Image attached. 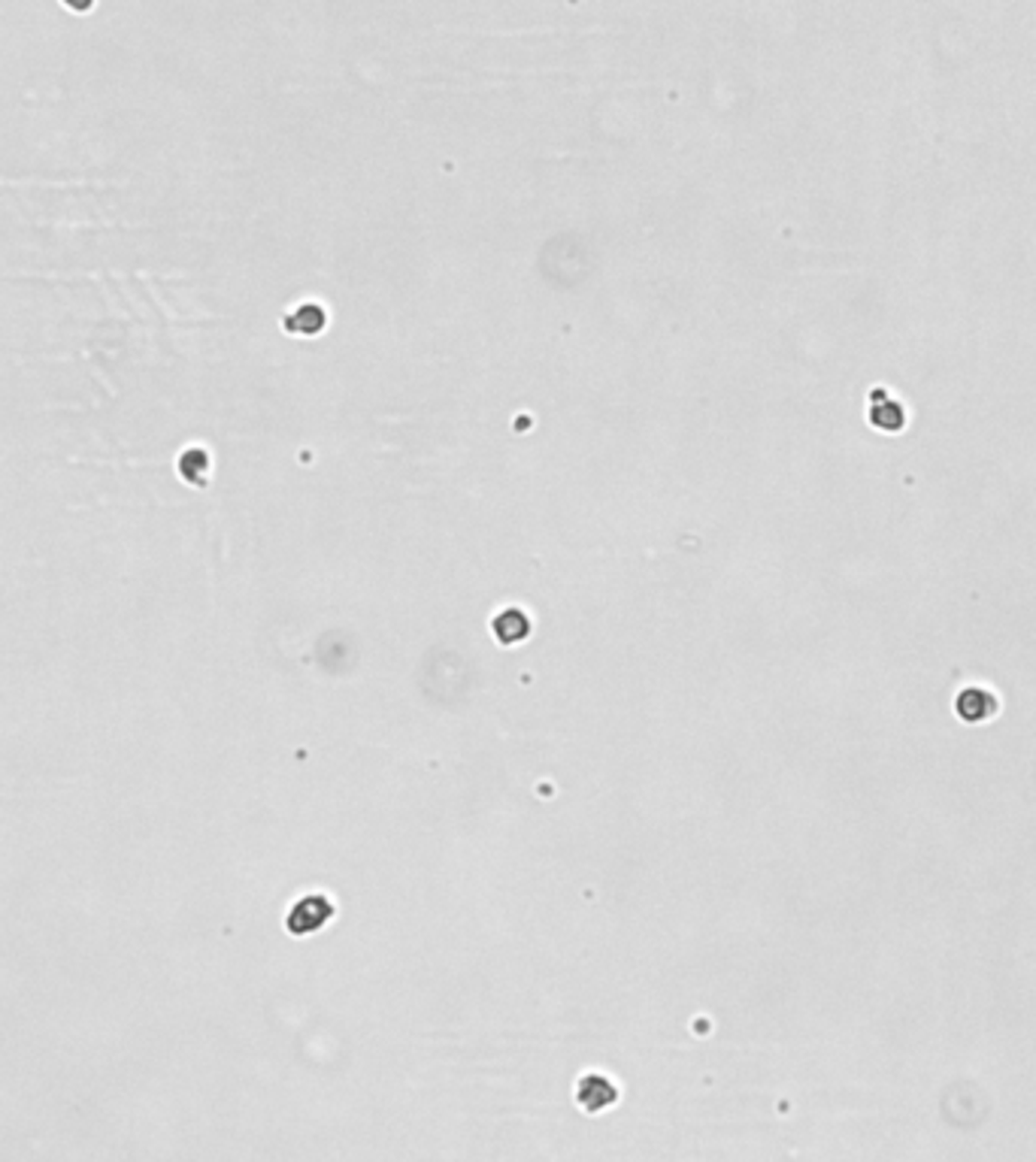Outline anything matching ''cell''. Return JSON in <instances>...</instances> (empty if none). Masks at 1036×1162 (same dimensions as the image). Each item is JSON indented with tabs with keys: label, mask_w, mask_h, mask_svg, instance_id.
<instances>
[{
	"label": "cell",
	"mask_w": 1036,
	"mask_h": 1162,
	"mask_svg": "<svg viewBox=\"0 0 1036 1162\" xmlns=\"http://www.w3.org/2000/svg\"><path fill=\"white\" fill-rule=\"evenodd\" d=\"M328 914H331L328 902L322 896H310L291 911L288 926H291V933H313V929H319L328 920Z\"/></svg>",
	"instance_id": "cell-1"
},
{
	"label": "cell",
	"mask_w": 1036,
	"mask_h": 1162,
	"mask_svg": "<svg viewBox=\"0 0 1036 1162\" xmlns=\"http://www.w3.org/2000/svg\"><path fill=\"white\" fill-rule=\"evenodd\" d=\"M994 709H997L994 696L988 690H982V687H970V690H964L957 696V715L964 721H970V724H979V721L991 718Z\"/></svg>",
	"instance_id": "cell-2"
},
{
	"label": "cell",
	"mask_w": 1036,
	"mask_h": 1162,
	"mask_svg": "<svg viewBox=\"0 0 1036 1162\" xmlns=\"http://www.w3.org/2000/svg\"><path fill=\"white\" fill-rule=\"evenodd\" d=\"M870 418H873V424H879L882 430H901V427H904V406L885 394V406H882V409H873Z\"/></svg>",
	"instance_id": "cell-3"
},
{
	"label": "cell",
	"mask_w": 1036,
	"mask_h": 1162,
	"mask_svg": "<svg viewBox=\"0 0 1036 1162\" xmlns=\"http://www.w3.org/2000/svg\"><path fill=\"white\" fill-rule=\"evenodd\" d=\"M197 470H206V454H203L200 448H191V451H185V454L179 457V473H182V479H185V482H194V485H200V476H197Z\"/></svg>",
	"instance_id": "cell-4"
}]
</instances>
